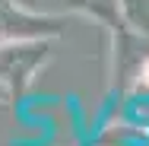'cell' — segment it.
Returning <instances> with one entry per match:
<instances>
[{
	"label": "cell",
	"mask_w": 149,
	"mask_h": 146,
	"mask_svg": "<svg viewBox=\"0 0 149 146\" xmlns=\"http://www.w3.org/2000/svg\"><path fill=\"white\" fill-rule=\"evenodd\" d=\"M146 83H149V67H146Z\"/></svg>",
	"instance_id": "obj_1"
}]
</instances>
